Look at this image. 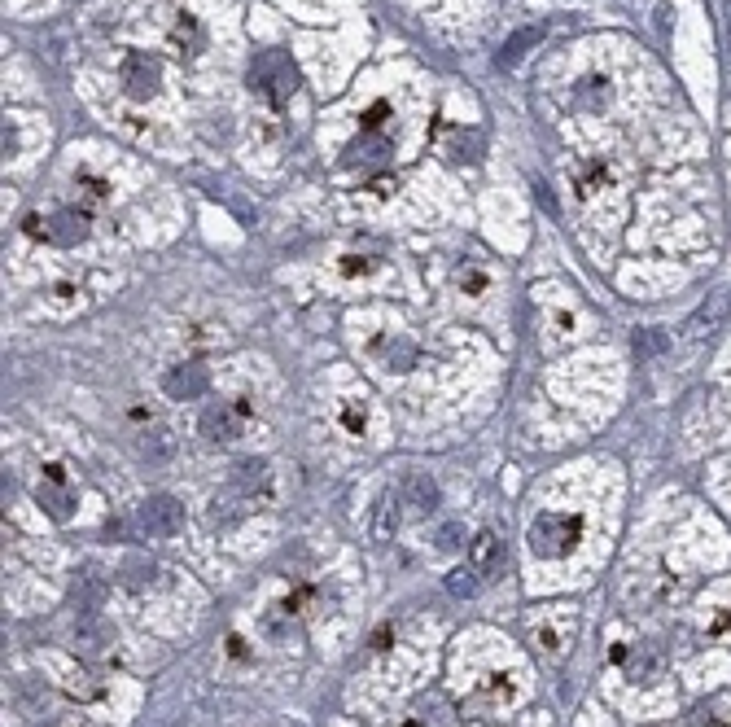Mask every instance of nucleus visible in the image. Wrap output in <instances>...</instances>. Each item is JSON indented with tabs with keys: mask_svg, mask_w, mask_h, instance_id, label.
<instances>
[{
	"mask_svg": "<svg viewBox=\"0 0 731 727\" xmlns=\"http://www.w3.org/2000/svg\"><path fill=\"white\" fill-rule=\"evenodd\" d=\"M578 539H583V517L578 513H539L530 522L526 544L539 561H561L578 548Z\"/></svg>",
	"mask_w": 731,
	"mask_h": 727,
	"instance_id": "f257e3e1",
	"label": "nucleus"
},
{
	"mask_svg": "<svg viewBox=\"0 0 731 727\" xmlns=\"http://www.w3.org/2000/svg\"><path fill=\"white\" fill-rule=\"evenodd\" d=\"M250 88L259 92L268 106H285L298 88V66L289 62L285 49H263L250 62Z\"/></svg>",
	"mask_w": 731,
	"mask_h": 727,
	"instance_id": "f03ea898",
	"label": "nucleus"
},
{
	"mask_svg": "<svg viewBox=\"0 0 731 727\" xmlns=\"http://www.w3.org/2000/svg\"><path fill=\"white\" fill-rule=\"evenodd\" d=\"M141 530L149 539H171L184 530V504L171 495H149L141 504Z\"/></svg>",
	"mask_w": 731,
	"mask_h": 727,
	"instance_id": "7ed1b4c3",
	"label": "nucleus"
},
{
	"mask_svg": "<svg viewBox=\"0 0 731 727\" xmlns=\"http://www.w3.org/2000/svg\"><path fill=\"white\" fill-rule=\"evenodd\" d=\"M158 84H162V62L149 53H127L123 62V92L132 101H149L158 97Z\"/></svg>",
	"mask_w": 731,
	"mask_h": 727,
	"instance_id": "20e7f679",
	"label": "nucleus"
},
{
	"mask_svg": "<svg viewBox=\"0 0 731 727\" xmlns=\"http://www.w3.org/2000/svg\"><path fill=\"white\" fill-rule=\"evenodd\" d=\"M613 662L622 666L631 684H653V679L661 675L657 644H622V649H613Z\"/></svg>",
	"mask_w": 731,
	"mask_h": 727,
	"instance_id": "39448f33",
	"label": "nucleus"
},
{
	"mask_svg": "<svg viewBox=\"0 0 731 727\" xmlns=\"http://www.w3.org/2000/svg\"><path fill=\"white\" fill-rule=\"evenodd\" d=\"M390 154H394V145L386 141V136H381V132H364L359 141L346 145L342 167H351V171H381L390 163Z\"/></svg>",
	"mask_w": 731,
	"mask_h": 727,
	"instance_id": "423d86ee",
	"label": "nucleus"
},
{
	"mask_svg": "<svg viewBox=\"0 0 731 727\" xmlns=\"http://www.w3.org/2000/svg\"><path fill=\"white\" fill-rule=\"evenodd\" d=\"M40 509L57 517V522H71L75 517V491L66 487L62 478V465H49L44 469V482H40Z\"/></svg>",
	"mask_w": 731,
	"mask_h": 727,
	"instance_id": "0eeeda50",
	"label": "nucleus"
},
{
	"mask_svg": "<svg viewBox=\"0 0 731 727\" xmlns=\"http://www.w3.org/2000/svg\"><path fill=\"white\" fill-rule=\"evenodd\" d=\"M469 565L482 574V579H500L504 565H508L504 535H495V530H482V535L473 539V548H469Z\"/></svg>",
	"mask_w": 731,
	"mask_h": 727,
	"instance_id": "6e6552de",
	"label": "nucleus"
},
{
	"mask_svg": "<svg viewBox=\"0 0 731 727\" xmlns=\"http://www.w3.org/2000/svg\"><path fill=\"white\" fill-rule=\"evenodd\" d=\"M241 417H246V403H237V408H228V403H211V408L202 412V434L211 438V443H232V438L241 434Z\"/></svg>",
	"mask_w": 731,
	"mask_h": 727,
	"instance_id": "1a4fd4ad",
	"label": "nucleus"
},
{
	"mask_svg": "<svg viewBox=\"0 0 731 727\" xmlns=\"http://www.w3.org/2000/svg\"><path fill=\"white\" fill-rule=\"evenodd\" d=\"M206 386H211V377H206L202 364H176L167 377H162L167 399H197V395H206Z\"/></svg>",
	"mask_w": 731,
	"mask_h": 727,
	"instance_id": "9d476101",
	"label": "nucleus"
},
{
	"mask_svg": "<svg viewBox=\"0 0 731 727\" xmlns=\"http://www.w3.org/2000/svg\"><path fill=\"white\" fill-rule=\"evenodd\" d=\"M136 452H141L149 465H167V460L176 456V434H171L167 425H149V430H141V438H136Z\"/></svg>",
	"mask_w": 731,
	"mask_h": 727,
	"instance_id": "9b49d317",
	"label": "nucleus"
},
{
	"mask_svg": "<svg viewBox=\"0 0 731 727\" xmlns=\"http://www.w3.org/2000/svg\"><path fill=\"white\" fill-rule=\"evenodd\" d=\"M88 237V211H57L49 219V241L57 246H79Z\"/></svg>",
	"mask_w": 731,
	"mask_h": 727,
	"instance_id": "f8f14e48",
	"label": "nucleus"
},
{
	"mask_svg": "<svg viewBox=\"0 0 731 727\" xmlns=\"http://www.w3.org/2000/svg\"><path fill=\"white\" fill-rule=\"evenodd\" d=\"M263 482H268V460L250 456V460H237V465H232V491L254 495V487H263Z\"/></svg>",
	"mask_w": 731,
	"mask_h": 727,
	"instance_id": "ddd939ff",
	"label": "nucleus"
},
{
	"mask_svg": "<svg viewBox=\"0 0 731 727\" xmlns=\"http://www.w3.org/2000/svg\"><path fill=\"white\" fill-rule=\"evenodd\" d=\"M723 316H727V298H723V294H714L710 303H705V307L688 320V333H692V338H705V333H714V329H718V320H723Z\"/></svg>",
	"mask_w": 731,
	"mask_h": 727,
	"instance_id": "4468645a",
	"label": "nucleus"
},
{
	"mask_svg": "<svg viewBox=\"0 0 731 727\" xmlns=\"http://www.w3.org/2000/svg\"><path fill=\"white\" fill-rule=\"evenodd\" d=\"M408 504H416L421 513L438 509V482L429 473H408Z\"/></svg>",
	"mask_w": 731,
	"mask_h": 727,
	"instance_id": "2eb2a0df",
	"label": "nucleus"
},
{
	"mask_svg": "<svg viewBox=\"0 0 731 727\" xmlns=\"http://www.w3.org/2000/svg\"><path fill=\"white\" fill-rule=\"evenodd\" d=\"M75 644H79V653L97 657L110 644V627H106V622H97V618H84V622H79V631H75Z\"/></svg>",
	"mask_w": 731,
	"mask_h": 727,
	"instance_id": "dca6fc26",
	"label": "nucleus"
},
{
	"mask_svg": "<svg viewBox=\"0 0 731 727\" xmlns=\"http://www.w3.org/2000/svg\"><path fill=\"white\" fill-rule=\"evenodd\" d=\"M478 583H482V574L473 570V565H460V570H451V574H447V592L456 596V600L478 596Z\"/></svg>",
	"mask_w": 731,
	"mask_h": 727,
	"instance_id": "f3484780",
	"label": "nucleus"
},
{
	"mask_svg": "<svg viewBox=\"0 0 731 727\" xmlns=\"http://www.w3.org/2000/svg\"><path fill=\"white\" fill-rule=\"evenodd\" d=\"M373 351L386 355V368H399V373H403V368H412V360H416V346H412V342H403V338H399V342L381 338V342L373 346Z\"/></svg>",
	"mask_w": 731,
	"mask_h": 727,
	"instance_id": "a211bd4d",
	"label": "nucleus"
},
{
	"mask_svg": "<svg viewBox=\"0 0 731 727\" xmlns=\"http://www.w3.org/2000/svg\"><path fill=\"white\" fill-rule=\"evenodd\" d=\"M530 44H539V27H526V31H517V36H513V40H508L504 49H500V66H517L521 57L530 53Z\"/></svg>",
	"mask_w": 731,
	"mask_h": 727,
	"instance_id": "6ab92c4d",
	"label": "nucleus"
},
{
	"mask_svg": "<svg viewBox=\"0 0 731 727\" xmlns=\"http://www.w3.org/2000/svg\"><path fill=\"white\" fill-rule=\"evenodd\" d=\"M394 530H399V495H394V491H386V495H381V509H377V530H373V535H377V539H390Z\"/></svg>",
	"mask_w": 731,
	"mask_h": 727,
	"instance_id": "aec40b11",
	"label": "nucleus"
},
{
	"mask_svg": "<svg viewBox=\"0 0 731 727\" xmlns=\"http://www.w3.org/2000/svg\"><path fill=\"white\" fill-rule=\"evenodd\" d=\"M447 154H451V163H473L478 158V132H456V145Z\"/></svg>",
	"mask_w": 731,
	"mask_h": 727,
	"instance_id": "412c9836",
	"label": "nucleus"
},
{
	"mask_svg": "<svg viewBox=\"0 0 731 727\" xmlns=\"http://www.w3.org/2000/svg\"><path fill=\"white\" fill-rule=\"evenodd\" d=\"M171 40H176V49H180V57H193V53H197V49H193V44H197V22H193V18H184V22H180V27H176V31H171Z\"/></svg>",
	"mask_w": 731,
	"mask_h": 727,
	"instance_id": "4be33fe9",
	"label": "nucleus"
},
{
	"mask_svg": "<svg viewBox=\"0 0 731 727\" xmlns=\"http://www.w3.org/2000/svg\"><path fill=\"white\" fill-rule=\"evenodd\" d=\"M438 548L443 552H456V548H464V526L460 522H447V526H438Z\"/></svg>",
	"mask_w": 731,
	"mask_h": 727,
	"instance_id": "5701e85b",
	"label": "nucleus"
},
{
	"mask_svg": "<svg viewBox=\"0 0 731 727\" xmlns=\"http://www.w3.org/2000/svg\"><path fill=\"white\" fill-rule=\"evenodd\" d=\"M145 579H154V561H127V587H141Z\"/></svg>",
	"mask_w": 731,
	"mask_h": 727,
	"instance_id": "b1692460",
	"label": "nucleus"
},
{
	"mask_svg": "<svg viewBox=\"0 0 731 727\" xmlns=\"http://www.w3.org/2000/svg\"><path fill=\"white\" fill-rule=\"evenodd\" d=\"M386 114H390V106H386V101H377V106L364 114V132H377L381 123H386Z\"/></svg>",
	"mask_w": 731,
	"mask_h": 727,
	"instance_id": "393cba45",
	"label": "nucleus"
},
{
	"mask_svg": "<svg viewBox=\"0 0 731 727\" xmlns=\"http://www.w3.org/2000/svg\"><path fill=\"white\" fill-rule=\"evenodd\" d=\"M600 180H609V171L596 163V167H587V171H583V180H578V189H583V193H591V189H596Z\"/></svg>",
	"mask_w": 731,
	"mask_h": 727,
	"instance_id": "a878e982",
	"label": "nucleus"
},
{
	"mask_svg": "<svg viewBox=\"0 0 731 727\" xmlns=\"http://www.w3.org/2000/svg\"><path fill=\"white\" fill-rule=\"evenodd\" d=\"M342 421H346V430H351V434H364V408H359V412H355V408H346V412H342Z\"/></svg>",
	"mask_w": 731,
	"mask_h": 727,
	"instance_id": "bb28decb",
	"label": "nucleus"
},
{
	"mask_svg": "<svg viewBox=\"0 0 731 727\" xmlns=\"http://www.w3.org/2000/svg\"><path fill=\"white\" fill-rule=\"evenodd\" d=\"M635 346H640V351H661L666 338H657V333H635Z\"/></svg>",
	"mask_w": 731,
	"mask_h": 727,
	"instance_id": "cd10ccee",
	"label": "nucleus"
},
{
	"mask_svg": "<svg viewBox=\"0 0 731 727\" xmlns=\"http://www.w3.org/2000/svg\"><path fill=\"white\" fill-rule=\"evenodd\" d=\"M27 233H31V237H49V224H44L40 215H31V219H27Z\"/></svg>",
	"mask_w": 731,
	"mask_h": 727,
	"instance_id": "c85d7f7f",
	"label": "nucleus"
},
{
	"mask_svg": "<svg viewBox=\"0 0 731 727\" xmlns=\"http://www.w3.org/2000/svg\"><path fill=\"white\" fill-rule=\"evenodd\" d=\"M5 154H18V132L5 123Z\"/></svg>",
	"mask_w": 731,
	"mask_h": 727,
	"instance_id": "c756f323",
	"label": "nucleus"
}]
</instances>
